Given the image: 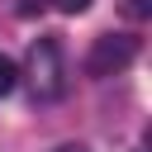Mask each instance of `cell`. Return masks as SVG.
<instances>
[{
    "mask_svg": "<svg viewBox=\"0 0 152 152\" xmlns=\"http://www.w3.org/2000/svg\"><path fill=\"white\" fill-rule=\"evenodd\" d=\"M33 100H62L66 95V62H62V43L57 38H33L28 43V66H24Z\"/></svg>",
    "mask_w": 152,
    "mask_h": 152,
    "instance_id": "6da1fadb",
    "label": "cell"
},
{
    "mask_svg": "<svg viewBox=\"0 0 152 152\" xmlns=\"http://www.w3.org/2000/svg\"><path fill=\"white\" fill-rule=\"evenodd\" d=\"M133 57H138V38H128V33H104V38H95V48H90V57H86V71H90V76H119Z\"/></svg>",
    "mask_w": 152,
    "mask_h": 152,
    "instance_id": "7a4b0ae2",
    "label": "cell"
},
{
    "mask_svg": "<svg viewBox=\"0 0 152 152\" xmlns=\"http://www.w3.org/2000/svg\"><path fill=\"white\" fill-rule=\"evenodd\" d=\"M14 86H19V66H14V62L0 52V95H10Z\"/></svg>",
    "mask_w": 152,
    "mask_h": 152,
    "instance_id": "3957f363",
    "label": "cell"
},
{
    "mask_svg": "<svg viewBox=\"0 0 152 152\" xmlns=\"http://www.w3.org/2000/svg\"><path fill=\"white\" fill-rule=\"evenodd\" d=\"M52 5H57L62 14H86V10H90V0H52Z\"/></svg>",
    "mask_w": 152,
    "mask_h": 152,
    "instance_id": "277c9868",
    "label": "cell"
},
{
    "mask_svg": "<svg viewBox=\"0 0 152 152\" xmlns=\"http://www.w3.org/2000/svg\"><path fill=\"white\" fill-rule=\"evenodd\" d=\"M128 14H133V19H147V14H152V0H128Z\"/></svg>",
    "mask_w": 152,
    "mask_h": 152,
    "instance_id": "5b68a950",
    "label": "cell"
},
{
    "mask_svg": "<svg viewBox=\"0 0 152 152\" xmlns=\"http://www.w3.org/2000/svg\"><path fill=\"white\" fill-rule=\"evenodd\" d=\"M38 10H43V0H19V14H24V19H28V14H38Z\"/></svg>",
    "mask_w": 152,
    "mask_h": 152,
    "instance_id": "8992f818",
    "label": "cell"
},
{
    "mask_svg": "<svg viewBox=\"0 0 152 152\" xmlns=\"http://www.w3.org/2000/svg\"><path fill=\"white\" fill-rule=\"evenodd\" d=\"M52 152H90L86 142H62V147H52Z\"/></svg>",
    "mask_w": 152,
    "mask_h": 152,
    "instance_id": "52a82bcc",
    "label": "cell"
}]
</instances>
